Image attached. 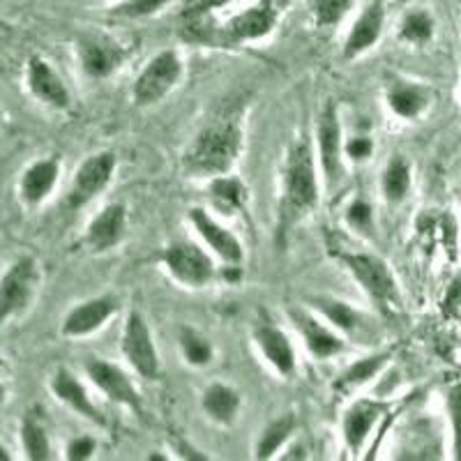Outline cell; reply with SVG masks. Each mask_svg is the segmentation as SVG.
I'll return each instance as SVG.
<instances>
[{
    "label": "cell",
    "instance_id": "1",
    "mask_svg": "<svg viewBox=\"0 0 461 461\" xmlns=\"http://www.w3.org/2000/svg\"><path fill=\"white\" fill-rule=\"evenodd\" d=\"M321 201L319 164L307 137L288 143L279 164L277 208H275V242L284 249L298 224L316 210Z\"/></svg>",
    "mask_w": 461,
    "mask_h": 461
},
{
    "label": "cell",
    "instance_id": "2",
    "mask_svg": "<svg viewBox=\"0 0 461 461\" xmlns=\"http://www.w3.org/2000/svg\"><path fill=\"white\" fill-rule=\"evenodd\" d=\"M245 148L240 113H217L194 134L183 152V171L192 178L212 180L233 171Z\"/></svg>",
    "mask_w": 461,
    "mask_h": 461
},
{
    "label": "cell",
    "instance_id": "3",
    "mask_svg": "<svg viewBox=\"0 0 461 461\" xmlns=\"http://www.w3.org/2000/svg\"><path fill=\"white\" fill-rule=\"evenodd\" d=\"M328 252L335 261L344 266V270L353 277V282L362 288L369 303L376 307L378 314L394 316L402 310V295H399V284L390 266L383 261L378 254L351 249L339 242H328Z\"/></svg>",
    "mask_w": 461,
    "mask_h": 461
},
{
    "label": "cell",
    "instance_id": "4",
    "mask_svg": "<svg viewBox=\"0 0 461 461\" xmlns=\"http://www.w3.org/2000/svg\"><path fill=\"white\" fill-rule=\"evenodd\" d=\"M42 284L40 263L32 257H19L0 275V325L31 310Z\"/></svg>",
    "mask_w": 461,
    "mask_h": 461
},
{
    "label": "cell",
    "instance_id": "5",
    "mask_svg": "<svg viewBox=\"0 0 461 461\" xmlns=\"http://www.w3.org/2000/svg\"><path fill=\"white\" fill-rule=\"evenodd\" d=\"M159 263L164 266L173 282L185 288H205L217 279V266L212 254L192 240H173L159 252Z\"/></svg>",
    "mask_w": 461,
    "mask_h": 461
},
{
    "label": "cell",
    "instance_id": "6",
    "mask_svg": "<svg viewBox=\"0 0 461 461\" xmlns=\"http://www.w3.org/2000/svg\"><path fill=\"white\" fill-rule=\"evenodd\" d=\"M185 74V65L173 49H164L152 56L146 68L139 72L137 81L131 86V97L137 106H155L180 84Z\"/></svg>",
    "mask_w": 461,
    "mask_h": 461
},
{
    "label": "cell",
    "instance_id": "7",
    "mask_svg": "<svg viewBox=\"0 0 461 461\" xmlns=\"http://www.w3.org/2000/svg\"><path fill=\"white\" fill-rule=\"evenodd\" d=\"M121 351L134 372L146 381H158L162 374V360H159L158 344L150 332L146 316L141 312H130L122 323Z\"/></svg>",
    "mask_w": 461,
    "mask_h": 461
},
{
    "label": "cell",
    "instance_id": "8",
    "mask_svg": "<svg viewBox=\"0 0 461 461\" xmlns=\"http://www.w3.org/2000/svg\"><path fill=\"white\" fill-rule=\"evenodd\" d=\"M115 168H118V158L113 150H97L88 155L74 171L72 183L65 194V205L69 210L86 208L109 187Z\"/></svg>",
    "mask_w": 461,
    "mask_h": 461
},
{
    "label": "cell",
    "instance_id": "9",
    "mask_svg": "<svg viewBox=\"0 0 461 461\" xmlns=\"http://www.w3.org/2000/svg\"><path fill=\"white\" fill-rule=\"evenodd\" d=\"M316 146H319V168L325 187L335 189L344 178V131L335 102H325L316 122Z\"/></svg>",
    "mask_w": 461,
    "mask_h": 461
},
{
    "label": "cell",
    "instance_id": "10",
    "mask_svg": "<svg viewBox=\"0 0 461 461\" xmlns=\"http://www.w3.org/2000/svg\"><path fill=\"white\" fill-rule=\"evenodd\" d=\"M84 372L90 378L95 388L100 390L109 402L118 403L137 418H143V397L137 390V385L131 383L130 374L115 365V362L104 360V357H86Z\"/></svg>",
    "mask_w": 461,
    "mask_h": 461
},
{
    "label": "cell",
    "instance_id": "11",
    "mask_svg": "<svg viewBox=\"0 0 461 461\" xmlns=\"http://www.w3.org/2000/svg\"><path fill=\"white\" fill-rule=\"evenodd\" d=\"M187 221L196 230L201 242L208 247L210 254L220 258L224 266H240L245 261V247L240 238L229 226L221 224L208 208H201V205L189 208Z\"/></svg>",
    "mask_w": 461,
    "mask_h": 461
},
{
    "label": "cell",
    "instance_id": "12",
    "mask_svg": "<svg viewBox=\"0 0 461 461\" xmlns=\"http://www.w3.org/2000/svg\"><path fill=\"white\" fill-rule=\"evenodd\" d=\"M121 310V300L113 294L93 295L88 300H81L65 314L60 323V335L65 339H84V337L100 332Z\"/></svg>",
    "mask_w": 461,
    "mask_h": 461
},
{
    "label": "cell",
    "instance_id": "13",
    "mask_svg": "<svg viewBox=\"0 0 461 461\" xmlns=\"http://www.w3.org/2000/svg\"><path fill=\"white\" fill-rule=\"evenodd\" d=\"M282 14V0H261L236 14L221 31V44H242L263 40L275 31Z\"/></svg>",
    "mask_w": 461,
    "mask_h": 461
},
{
    "label": "cell",
    "instance_id": "14",
    "mask_svg": "<svg viewBox=\"0 0 461 461\" xmlns=\"http://www.w3.org/2000/svg\"><path fill=\"white\" fill-rule=\"evenodd\" d=\"M26 88L32 100L53 111H68L72 106V93L68 84L44 56L32 53L26 60Z\"/></svg>",
    "mask_w": 461,
    "mask_h": 461
},
{
    "label": "cell",
    "instance_id": "15",
    "mask_svg": "<svg viewBox=\"0 0 461 461\" xmlns=\"http://www.w3.org/2000/svg\"><path fill=\"white\" fill-rule=\"evenodd\" d=\"M252 341L257 346L258 356L277 376L291 378L298 369V356H295L294 341L288 339L286 332L273 323H257L252 330Z\"/></svg>",
    "mask_w": 461,
    "mask_h": 461
},
{
    "label": "cell",
    "instance_id": "16",
    "mask_svg": "<svg viewBox=\"0 0 461 461\" xmlns=\"http://www.w3.org/2000/svg\"><path fill=\"white\" fill-rule=\"evenodd\" d=\"M291 316L303 335L304 348L314 360H330L346 351V337L337 332L323 316H316L307 310H294Z\"/></svg>",
    "mask_w": 461,
    "mask_h": 461
},
{
    "label": "cell",
    "instance_id": "17",
    "mask_svg": "<svg viewBox=\"0 0 461 461\" xmlns=\"http://www.w3.org/2000/svg\"><path fill=\"white\" fill-rule=\"evenodd\" d=\"M49 390H51L53 397L58 402L68 406L72 413H77L79 418L88 420L90 425L95 427H106V418L100 411V406L93 402L90 393L86 390L84 383L79 381V376L68 367H58L56 372L49 378Z\"/></svg>",
    "mask_w": 461,
    "mask_h": 461
},
{
    "label": "cell",
    "instance_id": "18",
    "mask_svg": "<svg viewBox=\"0 0 461 461\" xmlns=\"http://www.w3.org/2000/svg\"><path fill=\"white\" fill-rule=\"evenodd\" d=\"M63 164L56 155L32 159L19 178V199L26 208H40L56 192Z\"/></svg>",
    "mask_w": 461,
    "mask_h": 461
},
{
    "label": "cell",
    "instance_id": "19",
    "mask_svg": "<svg viewBox=\"0 0 461 461\" xmlns=\"http://www.w3.org/2000/svg\"><path fill=\"white\" fill-rule=\"evenodd\" d=\"M385 411H388V403L381 402V399L362 397L348 403V409L344 411V418H341V436H344L346 447L353 455H357L365 447L374 427Z\"/></svg>",
    "mask_w": 461,
    "mask_h": 461
},
{
    "label": "cell",
    "instance_id": "20",
    "mask_svg": "<svg viewBox=\"0 0 461 461\" xmlns=\"http://www.w3.org/2000/svg\"><path fill=\"white\" fill-rule=\"evenodd\" d=\"M127 208L122 203H109L88 221L84 245L95 254H106L125 240Z\"/></svg>",
    "mask_w": 461,
    "mask_h": 461
},
{
    "label": "cell",
    "instance_id": "21",
    "mask_svg": "<svg viewBox=\"0 0 461 461\" xmlns=\"http://www.w3.org/2000/svg\"><path fill=\"white\" fill-rule=\"evenodd\" d=\"M77 60L88 79H109L125 63V51L102 37H81L77 42Z\"/></svg>",
    "mask_w": 461,
    "mask_h": 461
},
{
    "label": "cell",
    "instance_id": "22",
    "mask_svg": "<svg viewBox=\"0 0 461 461\" xmlns=\"http://www.w3.org/2000/svg\"><path fill=\"white\" fill-rule=\"evenodd\" d=\"M383 26H385V10H383L381 0H374V3L362 7L353 26L346 32L344 47H341L344 60H356L362 53L376 47L383 35Z\"/></svg>",
    "mask_w": 461,
    "mask_h": 461
},
{
    "label": "cell",
    "instance_id": "23",
    "mask_svg": "<svg viewBox=\"0 0 461 461\" xmlns=\"http://www.w3.org/2000/svg\"><path fill=\"white\" fill-rule=\"evenodd\" d=\"M310 303L312 307H314V312H319V316H323V319L328 321L337 332H341L346 339L362 341L369 332H372L367 316L362 314L360 310H356L353 304L346 303V300L330 298V295H316Z\"/></svg>",
    "mask_w": 461,
    "mask_h": 461
},
{
    "label": "cell",
    "instance_id": "24",
    "mask_svg": "<svg viewBox=\"0 0 461 461\" xmlns=\"http://www.w3.org/2000/svg\"><path fill=\"white\" fill-rule=\"evenodd\" d=\"M242 394L229 383L215 381L205 385L201 393V411L210 422L220 427H233L240 418Z\"/></svg>",
    "mask_w": 461,
    "mask_h": 461
},
{
    "label": "cell",
    "instance_id": "25",
    "mask_svg": "<svg viewBox=\"0 0 461 461\" xmlns=\"http://www.w3.org/2000/svg\"><path fill=\"white\" fill-rule=\"evenodd\" d=\"M429 90L413 81L393 79L385 88V104L402 121H415L429 106Z\"/></svg>",
    "mask_w": 461,
    "mask_h": 461
},
{
    "label": "cell",
    "instance_id": "26",
    "mask_svg": "<svg viewBox=\"0 0 461 461\" xmlns=\"http://www.w3.org/2000/svg\"><path fill=\"white\" fill-rule=\"evenodd\" d=\"M208 199L210 205H212L220 215L233 217L238 215V212H245L247 210L249 192H247V185L242 183L238 176L226 173V176H217V178L208 180Z\"/></svg>",
    "mask_w": 461,
    "mask_h": 461
},
{
    "label": "cell",
    "instance_id": "27",
    "mask_svg": "<svg viewBox=\"0 0 461 461\" xmlns=\"http://www.w3.org/2000/svg\"><path fill=\"white\" fill-rule=\"evenodd\" d=\"M295 429H298V418H295L294 411H288V413H282L275 420H270V422L258 431L257 440H254V459L263 461L277 456V452L291 440Z\"/></svg>",
    "mask_w": 461,
    "mask_h": 461
},
{
    "label": "cell",
    "instance_id": "28",
    "mask_svg": "<svg viewBox=\"0 0 461 461\" xmlns=\"http://www.w3.org/2000/svg\"><path fill=\"white\" fill-rule=\"evenodd\" d=\"M19 440H22L23 456L31 461H51L53 446L49 431L37 411H28L19 425Z\"/></svg>",
    "mask_w": 461,
    "mask_h": 461
},
{
    "label": "cell",
    "instance_id": "29",
    "mask_svg": "<svg viewBox=\"0 0 461 461\" xmlns=\"http://www.w3.org/2000/svg\"><path fill=\"white\" fill-rule=\"evenodd\" d=\"M390 356H393L390 351H383V353L378 351V353H372V356L351 362V365L341 372V376L337 378L335 390L341 394H351L356 393L357 388H362V385H367V383L372 381L374 376H378L381 369L388 365Z\"/></svg>",
    "mask_w": 461,
    "mask_h": 461
},
{
    "label": "cell",
    "instance_id": "30",
    "mask_svg": "<svg viewBox=\"0 0 461 461\" xmlns=\"http://www.w3.org/2000/svg\"><path fill=\"white\" fill-rule=\"evenodd\" d=\"M411 164L403 155L388 159L381 173V194L388 203H402L411 192Z\"/></svg>",
    "mask_w": 461,
    "mask_h": 461
},
{
    "label": "cell",
    "instance_id": "31",
    "mask_svg": "<svg viewBox=\"0 0 461 461\" xmlns=\"http://www.w3.org/2000/svg\"><path fill=\"white\" fill-rule=\"evenodd\" d=\"M178 346L180 356H183V360L187 362L189 367L203 369L215 360V346H212V341L203 332L196 330V328L183 325L178 330Z\"/></svg>",
    "mask_w": 461,
    "mask_h": 461
},
{
    "label": "cell",
    "instance_id": "32",
    "mask_svg": "<svg viewBox=\"0 0 461 461\" xmlns=\"http://www.w3.org/2000/svg\"><path fill=\"white\" fill-rule=\"evenodd\" d=\"M399 37L409 44H427L434 37V19L425 10H411L399 23Z\"/></svg>",
    "mask_w": 461,
    "mask_h": 461
},
{
    "label": "cell",
    "instance_id": "33",
    "mask_svg": "<svg viewBox=\"0 0 461 461\" xmlns=\"http://www.w3.org/2000/svg\"><path fill=\"white\" fill-rule=\"evenodd\" d=\"M356 0H310L312 19L316 28H332L351 12Z\"/></svg>",
    "mask_w": 461,
    "mask_h": 461
},
{
    "label": "cell",
    "instance_id": "34",
    "mask_svg": "<svg viewBox=\"0 0 461 461\" xmlns=\"http://www.w3.org/2000/svg\"><path fill=\"white\" fill-rule=\"evenodd\" d=\"M168 3L171 0H125L111 10V16H115V19H146V16L162 12Z\"/></svg>",
    "mask_w": 461,
    "mask_h": 461
},
{
    "label": "cell",
    "instance_id": "35",
    "mask_svg": "<svg viewBox=\"0 0 461 461\" xmlns=\"http://www.w3.org/2000/svg\"><path fill=\"white\" fill-rule=\"evenodd\" d=\"M447 413L452 422V440H455V456L461 461V381L452 383L446 394Z\"/></svg>",
    "mask_w": 461,
    "mask_h": 461
},
{
    "label": "cell",
    "instance_id": "36",
    "mask_svg": "<svg viewBox=\"0 0 461 461\" xmlns=\"http://www.w3.org/2000/svg\"><path fill=\"white\" fill-rule=\"evenodd\" d=\"M346 224L351 226L353 230H360V233H369L374 229V208L369 205V201L356 199L348 203L346 208Z\"/></svg>",
    "mask_w": 461,
    "mask_h": 461
},
{
    "label": "cell",
    "instance_id": "37",
    "mask_svg": "<svg viewBox=\"0 0 461 461\" xmlns=\"http://www.w3.org/2000/svg\"><path fill=\"white\" fill-rule=\"evenodd\" d=\"M95 452H97V440L93 436H74L68 440L65 446V459L68 461H88L93 459Z\"/></svg>",
    "mask_w": 461,
    "mask_h": 461
},
{
    "label": "cell",
    "instance_id": "38",
    "mask_svg": "<svg viewBox=\"0 0 461 461\" xmlns=\"http://www.w3.org/2000/svg\"><path fill=\"white\" fill-rule=\"evenodd\" d=\"M344 155L351 162L362 164L374 155V141L369 137H351L344 141Z\"/></svg>",
    "mask_w": 461,
    "mask_h": 461
},
{
    "label": "cell",
    "instance_id": "39",
    "mask_svg": "<svg viewBox=\"0 0 461 461\" xmlns=\"http://www.w3.org/2000/svg\"><path fill=\"white\" fill-rule=\"evenodd\" d=\"M443 312H446L447 319H459L461 312V279H455L447 288L446 300H443Z\"/></svg>",
    "mask_w": 461,
    "mask_h": 461
},
{
    "label": "cell",
    "instance_id": "40",
    "mask_svg": "<svg viewBox=\"0 0 461 461\" xmlns=\"http://www.w3.org/2000/svg\"><path fill=\"white\" fill-rule=\"evenodd\" d=\"M176 452L180 455V459H189V461H208V455H201L194 446H189L187 440L176 438Z\"/></svg>",
    "mask_w": 461,
    "mask_h": 461
},
{
    "label": "cell",
    "instance_id": "41",
    "mask_svg": "<svg viewBox=\"0 0 461 461\" xmlns=\"http://www.w3.org/2000/svg\"><path fill=\"white\" fill-rule=\"evenodd\" d=\"M229 3H230V0H201L199 5L192 7L187 14L189 16H201V14H205V12H210V10H217V7L229 5Z\"/></svg>",
    "mask_w": 461,
    "mask_h": 461
},
{
    "label": "cell",
    "instance_id": "42",
    "mask_svg": "<svg viewBox=\"0 0 461 461\" xmlns=\"http://www.w3.org/2000/svg\"><path fill=\"white\" fill-rule=\"evenodd\" d=\"M279 456H282L284 461H288V459H307V455H304V446H291L286 452H284V455H279Z\"/></svg>",
    "mask_w": 461,
    "mask_h": 461
},
{
    "label": "cell",
    "instance_id": "43",
    "mask_svg": "<svg viewBox=\"0 0 461 461\" xmlns=\"http://www.w3.org/2000/svg\"><path fill=\"white\" fill-rule=\"evenodd\" d=\"M5 402H7V388L5 383H0V413L5 409Z\"/></svg>",
    "mask_w": 461,
    "mask_h": 461
},
{
    "label": "cell",
    "instance_id": "44",
    "mask_svg": "<svg viewBox=\"0 0 461 461\" xmlns=\"http://www.w3.org/2000/svg\"><path fill=\"white\" fill-rule=\"evenodd\" d=\"M10 459H12V455L7 452V447L0 446V461H10Z\"/></svg>",
    "mask_w": 461,
    "mask_h": 461
},
{
    "label": "cell",
    "instance_id": "45",
    "mask_svg": "<svg viewBox=\"0 0 461 461\" xmlns=\"http://www.w3.org/2000/svg\"><path fill=\"white\" fill-rule=\"evenodd\" d=\"M148 461H167V456H162V455H148Z\"/></svg>",
    "mask_w": 461,
    "mask_h": 461
},
{
    "label": "cell",
    "instance_id": "46",
    "mask_svg": "<svg viewBox=\"0 0 461 461\" xmlns=\"http://www.w3.org/2000/svg\"><path fill=\"white\" fill-rule=\"evenodd\" d=\"M5 367H7V365H5V357H3V356H0V374H3V372H5Z\"/></svg>",
    "mask_w": 461,
    "mask_h": 461
}]
</instances>
